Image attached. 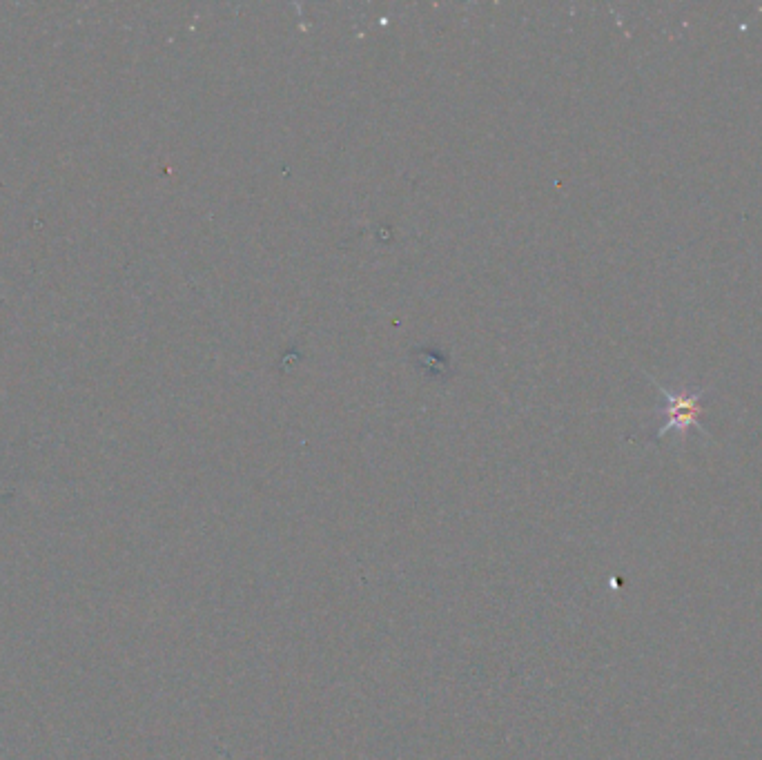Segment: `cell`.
Here are the masks:
<instances>
[{
	"instance_id": "obj_1",
	"label": "cell",
	"mask_w": 762,
	"mask_h": 760,
	"mask_svg": "<svg viewBox=\"0 0 762 760\" xmlns=\"http://www.w3.org/2000/svg\"><path fill=\"white\" fill-rule=\"evenodd\" d=\"M656 386L662 391L664 399H667V408H664V413H667V424L660 428L656 437H664L667 433L676 431L682 440H685L691 428L702 431L700 415L705 411H702L700 391H671V388H664L658 382Z\"/></svg>"
}]
</instances>
